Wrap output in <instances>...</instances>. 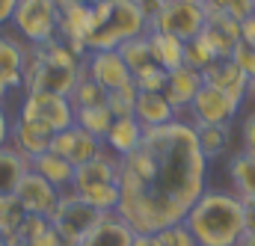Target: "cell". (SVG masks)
Returning <instances> with one entry per match:
<instances>
[{"mask_svg":"<svg viewBox=\"0 0 255 246\" xmlns=\"http://www.w3.org/2000/svg\"><path fill=\"white\" fill-rule=\"evenodd\" d=\"M98 217H101V214H98L89 202H83L77 193L65 190L48 220H51V226L57 229V235H60L63 241H68V244H80V241L89 235V229L98 223Z\"/></svg>","mask_w":255,"mask_h":246,"instance_id":"obj_8","label":"cell"},{"mask_svg":"<svg viewBox=\"0 0 255 246\" xmlns=\"http://www.w3.org/2000/svg\"><path fill=\"white\" fill-rule=\"evenodd\" d=\"M71 193H77L83 202H89L98 214H113L119 208V157L110 151H101L95 160L74 166V181Z\"/></svg>","mask_w":255,"mask_h":246,"instance_id":"obj_4","label":"cell"},{"mask_svg":"<svg viewBox=\"0 0 255 246\" xmlns=\"http://www.w3.org/2000/svg\"><path fill=\"white\" fill-rule=\"evenodd\" d=\"M83 71L95 83H101L107 92H116L128 83H133V74H130V68L125 65L119 51H89L86 62H83Z\"/></svg>","mask_w":255,"mask_h":246,"instance_id":"obj_11","label":"cell"},{"mask_svg":"<svg viewBox=\"0 0 255 246\" xmlns=\"http://www.w3.org/2000/svg\"><path fill=\"white\" fill-rule=\"evenodd\" d=\"M202 80H205L208 86L226 92V95H229L232 101H238V104L250 95V77L235 65L232 57H220V60L211 62L208 68H202Z\"/></svg>","mask_w":255,"mask_h":246,"instance_id":"obj_12","label":"cell"},{"mask_svg":"<svg viewBox=\"0 0 255 246\" xmlns=\"http://www.w3.org/2000/svg\"><path fill=\"white\" fill-rule=\"evenodd\" d=\"M211 6L223 9L226 15H232L235 21H247L255 15V0H211Z\"/></svg>","mask_w":255,"mask_h":246,"instance_id":"obj_33","label":"cell"},{"mask_svg":"<svg viewBox=\"0 0 255 246\" xmlns=\"http://www.w3.org/2000/svg\"><path fill=\"white\" fill-rule=\"evenodd\" d=\"M196 136H199V148L208 160L220 157L229 148V124H202V127H196Z\"/></svg>","mask_w":255,"mask_h":246,"instance_id":"obj_27","label":"cell"},{"mask_svg":"<svg viewBox=\"0 0 255 246\" xmlns=\"http://www.w3.org/2000/svg\"><path fill=\"white\" fill-rule=\"evenodd\" d=\"M205 86V80H202V71H196L190 65H181V68H175V71H169V83H166V98H169V104L175 107V113H181V110H187L193 104V98L199 95V89Z\"/></svg>","mask_w":255,"mask_h":246,"instance_id":"obj_16","label":"cell"},{"mask_svg":"<svg viewBox=\"0 0 255 246\" xmlns=\"http://www.w3.org/2000/svg\"><path fill=\"white\" fill-rule=\"evenodd\" d=\"M205 30V6L193 0H169L160 3L148 15V33H169L181 42H190Z\"/></svg>","mask_w":255,"mask_h":246,"instance_id":"obj_6","label":"cell"},{"mask_svg":"<svg viewBox=\"0 0 255 246\" xmlns=\"http://www.w3.org/2000/svg\"><path fill=\"white\" fill-rule=\"evenodd\" d=\"M133 116L139 119L142 127H160V124H169V122L178 119L175 107L169 104V98L163 92H139L136 95Z\"/></svg>","mask_w":255,"mask_h":246,"instance_id":"obj_17","label":"cell"},{"mask_svg":"<svg viewBox=\"0 0 255 246\" xmlns=\"http://www.w3.org/2000/svg\"><path fill=\"white\" fill-rule=\"evenodd\" d=\"M51 136L54 133H48L45 127H39V124H33V122H27V119L18 116L12 122V130H9V145L15 151H21L27 160H33V157L51 151Z\"/></svg>","mask_w":255,"mask_h":246,"instance_id":"obj_15","label":"cell"},{"mask_svg":"<svg viewBox=\"0 0 255 246\" xmlns=\"http://www.w3.org/2000/svg\"><path fill=\"white\" fill-rule=\"evenodd\" d=\"M15 196L21 199V205H24V211L27 214H39V217H51V211L57 208V202H60V190L54 184H48L39 172H27L24 178H21V184L15 190Z\"/></svg>","mask_w":255,"mask_h":246,"instance_id":"obj_13","label":"cell"},{"mask_svg":"<svg viewBox=\"0 0 255 246\" xmlns=\"http://www.w3.org/2000/svg\"><path fill=\"white\" fill-rule=\"evenodd\" d=\"M184 223L199 246H238L244 238V202L235 193L205 190Z\"/></svg>","mask_w":255,"mask_h":246,"instance_id":"obj_1","label":"cell"},{"mask_svg":"<svg viewBox=\"0 0 255 246\" xmlns=\"http://www.w3.org/2000/svg\"><path fill=\"white\" fill-rule=\"evenodd\" d=\"M241 39L250 42V45H255V15L247 18V21H241Z\"/></svg>","mask_w":255,"mask_h":246,"instance_id":"obj_40","label":"cell"},{"mask_svg":"<svg viewBox=\"0 0 255 246\" xmlns=\"http://www.w3.org/2000/svg\"><path fill=\"white\" fill-rule=\"evenodd\" d=\"M51 151L60 154V157H65V160L74 163V166H83V163L95 160V157L104 151V142H101L98 136H92L89 130L71 124V127H65V130H60V133L51 136Z\"/></svg>","mask_w":255,"mask_h":246,"instance_id":"obj_10","label":"cell"},{"mask_svg":"<svg viewBox=\"0 0 255 246\" xmlns=\"http://www.w3.org/2000/svg\"><path fill=\"white\" fill-rule=\"evenodd\" d=\"M130 246H151V235H133Z\"/></svg>","mask_w":255,"mask_h":246,"instance_id":"obj_42","label":"cell"},{"mask_svg":"<svg viewBox=\"0 0 255 246\" xmlns=\"http://www.w3.org/2000/svg\"><path fill=\"white\" fill-rule=\"evenodd\" d=\"M80 3H83V0H80Z\"/></svg>","mask_w":255,"mask_h":246,"instance_id":"obj_49","label":"cell"},{"mask_svg":"<svg viewBox=\"0 0 255 246\" xmlns=\"http://www.w3.org/2000/svg\"><path fill=\"white\" fill-rule=\"evenodd\" d=\"M27 172H30V160L12 145H3L0 148V196H12Z\"/></svg>","mask_w":255,"mask_h":246,"instance_id":"obj_22","label":"cell"},{"mask_svg":"<svg viewBox=\"0 0 255 246\" xmlns=\"http://www.w3.org/2000/svg\"><path fill=\"white\" fill-rule=\"evenodd\" d=\"M18 116L33 124H39V127H45L48 133H60V130L74 124V104L65 95L27 89V98H24Z\"/></svg>","mask_w":255,"mask_h":246,"instance_id":"obj_7","label":"cell"},{"mask_svg":"<svg viewBox=\"0 0 255 246\" xmlns=\"http://www.w3.org/2000/svg\"><path fill=\"white\" fill-rule=\"evenodd\" d=\"M27 211L21 205V199L12 193V196H0V235L3 238H15L21 223H24Z\"/></svg>","mask_w":255,"mask_h":246,"instance_id":"obj_28","label":"cell"},{"mask_svg":"<svg viewBox=\"0 0 255 246\" xmlns=\"http://www.w3.org/2000/svg\"><path fill=\"white\" fill-rule=\"evenodd\" d=\"M151 246H199L187 223H175L169 229H160L151 235Z\"/></svg>","mask_w":255,"mask_h":246,"instance_id":"obj_31","label":"cell"},{"mask_svg":"<svg viewBox=\"0 0 255 246\" xmlns=\"http://www.w3.org/2000/svg\"><path fill=\"white\" fill-rule=\"evenodd\" d=\"M133 229L113 211V214H101L98 223L89 229V235L77 246H130L133 244Z\"/></svg>","mask_w":255,"mask_h":246,"instance_id":"obj_14","label":"cell"},{"mask_svg":"<svg viewBox=\"0 0 255 246\" xmlns=\"http://www.w3.org/2000/svg\"><path fill=\"white\" fill-rule=\"evenodd\" d=\"M229 178L241 202H255V154L238 151L229 160Z\"/></svg>","mask_w":255,"mask_h":246,"instance_id":"obj_21","label":"cell"},{"mask_svg":"<svg viewBox=\"0 0 255 246\" xmlns=\"http://www.w3.org/2000/svg\"><path fill=\"white\" fill-rule=\"evenodd\" d=\"M241 136H244V151L255 154V113L247 116V122L241 127Z\"/></svg>","mask_w":255,"mask_h":246,"instance_id":"obj_36","label":"cell"},{"mask_svg":"<svg viewBox=\"0 0 255 246\" xmlns=\"http://www.w3.org/2000/svg\"><path fill=\"white\" fill-rule=\"evenodd\" d=\"M30 246H63V238H60V235H57V229L51 226V229H45L39 238H33Z\"/></svg>","mask_w":255,"mask_h":246,"instance_id":"obj_37","label":"cell"},{"mask_svg":"<svg viewBox=\"0 0 255 246\" xmlns=\"http://www.w3.org/2000/svg\"><path fill=\"white\" fill-rule=\"evenodd\" d=\"M232 60H235V65L253 80L255 77V45H250V42L241 39V42L235 45V51H232Z\"/></svg>","mask_w":255,"mask_h":246,"instance_id":"obj_34","label":"cell"},{"mask_svg":"<svg viewBox=\"0 0 255 246\" xmlns=\"http://www.w3.org/2000/svg\"><path fill=\"white\" fill-rule=\"evenodd\" d=\"M148 45H151V57L160 68L175 71L184 65V42L169 36V33H148Z\"/></svg>","mask_w":255,"mask_h":246,"instance_id":"obj_23","label":"cell"},{"mask_svg":"<svg viewBox=\"0 0 255 246\" xmlns=\"http://www.w3.org/2000/svg\"><path fill=\"white\" fill-rule=\"evenodd\" d=\"M187 110H190V124L193 127H202V124H229L235 116H238L241 104L232 101L226 92H220V89H214V86L205 83Z\"/></svg>","mask_w":255,"mask_h":246,"instance_id":"obj_9","label":"cell"},{"mask_svg":"<svg viewBox=\"0 0 255 246\" xmlns=\"http://www.w3.org/2000/svg\"><path fill=\"white\" fill-rule=\"evenodd\" d=\"M142 133H145V127L139 124L136 116L116 119L113 127H110V133L104 136V148H107L110 154H116V157H125V154H130V151H136V148H139Z\"/></svg>","mask_w":255,"mask_h":246,"instance_id":"obj_18","label":"cell"},{"mask_svg":"<svg viewBox=\"0 0 255 246\" xmlns=\"http://www.w3.org/2000/svg\"><path fill=\"white\" fill-rule=\"evenodd\" d=\"M15 6H18V0H0V27L12 21V12H15Z\"/></svg>","mask_w":255,"mask_h":246,"instance_id":"obj_41","label":"cell"},{"mask_svg":"<svg viewBox=\"0 0 255 246\" xmlns=\"http://www.w3.org/2000/svg\"><path fill=\"white\" fill-rule=\"evenodd\" d=\"M9 246H30L27 241H21V238H9Z\"/></svg>","mask_w":255,"mask_h":246,"instance_id":"obj_45","label":"cell"},{"mask_svg":"<svg viewBox=\"0 0 255 246\" xmlns=\"http://www.w3.org/2000/svg\"><path fill=\"white\" fill-rule=\"evenodd\" d=\"M136 95H139V89H136L133 83H128V86H122V89L110 92V98H107V107H110V113H113L116 119L133 116V107H136Z\"/></svg>","mask_w":255,"mask_h":246,"instance_id":"obj_32","label":"cell"},{"mask_svg":"<svg viewBox=\"0 0 255 246\" xmlns=\"http://www.w3.org/2000/svg\"><path fill=\"white\" fill-rule=\"evenodd\" d=\"M30 57L33 60L24 68V86L27 89L54 92V95H65V98L74 92V86L83 74V65H80V57L63 39H51L45 45H36Z\"/></svg>","mask_w":255,"mask_h":246,"instance_id":"obj_3","label":"cell"},{"mask_svg":"<svg viewBox=\"0 0 255 246\" xmlns=\"http://www.w3.org/2000/svg\"><path fill=\"white\" fill-rule=\"evenodd\" d=\"M45 229H51V220H48V217H39V214H27L15 238H21V241H27V244H30V241H33V238H39Z\"/></svg>","mask_w":255,"mask_h":246,"instance_id":"obj_35","label":"cell"},{"mask_svg":"<svg viewBox=\"0 0 255 246\" xmlns=\"http://www.w3.org/2000/svg\"><path fill=\"white\" fill-rule=\"evenodd\" d=\"M238 246H255V235H244V238H241V244Z\"/></svg>","mask_w":255,"mask_h":246,"instance_id":"obj_43","label":"cell"},{"mask_svg":"<svg viewBox=\"0 0 255 246\" xmlns=\"http://www.w3.org/2000/svg\"><path fill=\"white\" fill-rule=\"evenodd\" d=\"M9 130H12V119L6 116V110H3V104H0V148L9 145Z\"/></svg>","mask_w":255,"mask_h":246,"instance_id":"obj_39","label":"cell"},{"mask_svg":"<svg viewBox=\"0 0 255 246\" xmlns=\"http://www.w3.org/2000/svg\"><path fill=\"white\" fill-rule=\"evenodd\" d=\"M30 169L39 172L48 184H54L60 193L71 190V181H74V163H68L65 157L54 154V151H45V154L33 157V160H30Z\"/></svg>","mask_w":255,"mask_h":246,"instance_id":"obj_19","label":"cell"},{"mask_svg":"<svg viewBox=\"0 0 255 246\" xmlns=\"http://www.w3.org/2000/svg\"><path fill=\"white\" fill-rule=\"evenodd\" d=\"M68 98H71L74 110H77V107H104L107 98H110V92H107L101 83H95V80L83 71L80 80H77V86H74V92H71Z\"/></svg>","mask_w":255,"mask_h":246,"instance_id":"obj_26","label":"cell"},{"mask_svg":"<svg viewBox=\"0 0 255 246\" xmlns=\"http://www.w3.org/2000/svg\"><path fill=\"white\" fill-rule=\"evenodd\" d=\"M116 51L122 54V60H125V65L130 68V74H136V71L154 65L151 45H148V33H142V36H136V39H128L125 45H119Z\"/></svg>","mask_w":255,"mask_h":246,"instance_id":"obj_25","label":"cell"},{"mask_svg":"<svg viewBox=\"0 0 255 246\" xmlns=\"http://www.w3.org/2000/svg\"><path fill=\"white\" fill-rule=\"evenodd\" d=\"M193 3H199V6H208V3H211V0H193Z\"/></svg>","mask_w":255,"mask_h":246,"instance_id":"obj_48","label":"cell"},{"mask_svg":"<svg viewBox=\"0 0 255 246\" xmlns=\"http://www.w3.org/2000/svg\"><path fill=\"white\" fill-rule=\"evenodd\" d=\"M6 92H9V83L0 77V104H3V98H6Z\"/></svg>","mask_w":255,"mask_h":246,"instance_id":"obj_44","label":"cell"},{"mask_svg":"<svg viewBox=\"0 0 255 246\" xmlns=\"http://www.w3.org/2000/svg\"><path fill=\"white\" fill-rule=\"evenodd\" d=\"M166 83H169V71L160 68L157 62L133 74V86L139 92H166Z\"/></svg>","mask_w":255,"mask_h":246,"instance_id":"obj_30","label":"cell"},{"mask_svg":"<svg viewBox=\"0 0 255 246\" xmlns=\"http://www.w3.org/2000/svg\"><path fill=\"white\" fill-rule=\"evenodd\" d=\"M244 235H255V202H244Z\"/></svg>","mask_w":255,"mask_h":246,"instance_id":"obj_38","label":"cell"},{"mask_svg":"<svg viewBox=\"0 0 255 246\" xmlns=\"http://www.w3.org/2000/svg\"><path fill=\"white\" fill-rule=\"evenodd\" d=\"M0 246H9V238H3V235H0Z\"/></svg>","mask_w":255,"mask_h":246,"instance_id":"obj_47","label":"cell"},{"mask_svg":"<svg viewBox=\"0 0 255 246\" xmlns=\"http://www.w3.org/2000/svg\"><path fill=\"white\" fill-rule=\"evenodd\" d=\"M113 122H116V116L110 113L107 104H104V107H77V110H74V124L83 127V130H89V133L98 136L101 142H104V136L110 133Z\"/></svg>","mask_w":255,"mask_h":246,"instance_id":"obj_24","label":"cell"},{"mask_svg":"<svg viewBox=\"0 0 255 246\" xmlns=\"http://www.w3.org/2000/svg\"><path fill=\"white\" fill-rule=\"evenodd\" d=\"M142 33H148V12L142 0H101L92 6L86 51H116Z\"/></svg>","mask_w":255,"mask_h":246,"instance_id":"obj_2","label":"cell"},{"mask_svg":"<svg viewBox=\"0 0 255 246\" xmlns=\"http://www.w3.org/2000/svg\"><path fill=\"white\" fill-rule=\"evenodd\" d=\"M24 68H27V51L15 39L0 36V77L9 83V89L24 86Z\"/></svg>","mask_w":255,"mask_h":246,"instance_id":"obj_20","label":"cell"},{"mask_svg":"<svg viewBox=\"0 0 255 246\" xmlns=\"http://www.w3.org/2000/svg\"><path fill=\"white\" fill-rule=\"evenodd\" d=\"M12 24L33 48L45 45L60 33V0H18Z\"/></svg>","mask_w":255,"mask_h":246,"instance_id":"obj_5","label":"cell"},{"mask_svg":"<svg viewBox=\"0 0 255 246\" xmlns=\"http://www.w3.org/2000/svg\"><path fill=\"white\" fill-rule=\"evenodd\" d=\"M250 95H253V98H255V77H253V80H250Z\"/></svg>","mask_w":255,"mask_h":246,"instance_id":"obj_46","label":"cell"},{"mask_svg":"<svg viewBox=\"0 0 255 246\" xmlns=\"http://www.w3.org/2000/svg\"><path fill=\"white\" fill-rule=\"evenodd\" d=\"M214 60H220V57L214 54V48H211V42L205 39V33H199L196 39L184 42V65L202 71V68H208Z\"/></svg>","mask_w":255,"mask_h":246,"instance_id":"obj_29","label":"cell"}]
</instances>
